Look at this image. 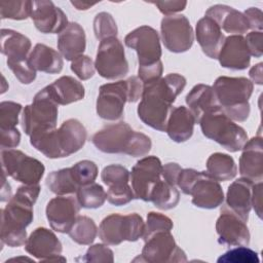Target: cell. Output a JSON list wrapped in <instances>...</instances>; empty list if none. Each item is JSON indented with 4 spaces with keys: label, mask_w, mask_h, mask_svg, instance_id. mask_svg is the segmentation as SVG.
Segmentation results:
<instances>
[{
    "label": "cell",
    "mask_w": 263,
    "mask_h": 263,
    "mask_svg": "<svg viewBox=\"0 0 263 263\" xmlns=\"http://www.w3.org/2000/svg\"><path fill=\"white\" fill-rule=\"evenodd\" d=\"M28 61L33 69L47 74L60 73L64 66L62 54L42 43H37L34 46Z\"/></svg>",
    "instance_id": "4dcf8cb0"
},
{
    "label": "cell",
    "mask_w": 263,
    "mask_h": 263,
    "mask_svg": "<svg viewBox=\"0 0 263 263\" xmlns=\"http://www.w3.org/2000/svg\"><path fill=\"white\" fill-rule=\"evenodd\" d=\"M198 123L203 136L217 142L229 152L241 150L248 141L246 130L231 120L221 108L203 115Z\"/></svg>",
    "instance_id": "8992f818"
},
{
    "label": "cell",
    "mask_w": 263,
    "mask_h": 263,
    "mask_svg": "<svg viewBox=\"0 0 263 263\" xmlns=\"http://www.w3.org/2000/svg\"><path fill=\"white\" fill-rule=\"evenodd\" d=\"M218 263H258V253L246 246L231 249L218 258Z\"/></svg>",
    "instance_id": "ab89813d"
},
{
    "label": "cell",
    "mask_w": 263,
    "mask_h": 263,
    "mask_svg": "<svg viewBox=\"0 0 263 263\" xmlns=\"http://www.w3.org/2000/svg\"><path fill=\"white\" fill-rule=\"evenodd\" d=\"M223 68L245 70L250 66L251 54L242 35H230L225 38L218 58Z\"/></svg>",
    "instance_id": "7402d4cb"
},
{
    "label": "cell",
    "mask_w": 263,
    "mask_h": 263,
    "mask_svg": "<svg viewBox=\"0 0 263 263\" xmlns=\"http://www.w3.org/2000/svg\"><path fill=\"white\" fill-rule=\"evenodd\" d=\"M17 261V260H28V261H32L31 259H29V258H12V259H10L9 261Z\"/></svg>",
    "instance_id": "91938a15"
},
{
    "label": "cell",
    "mask_w": 263,
    "mask_h": 263,
    "mask_svg": "<svg viewBox=\"0 0 263 263\" xmlns=\"http://www.w3.org/2000/svg\"><path fill=\"white\" fill-rule=\"evenodd\" d=\"M8 68L22 84H30L36 78V70L30 65L28 59L20 61H7Z\"/></svg>",
    "instance_id": "ee69618b"
},
{
    "label": "cell",
    "mask_w": 263,
    "mask_h": 263,
    "mask_svg": "<svg viewBox=\"0 0 263 263\" xmlns=\"http://www.w3.org/2000/svg\"><path fill=\"white\" fill-rule=\"evenodd\" d=\"M204 16L212 18L221 30L223 29L226 33L232 35H242L250 29L245 14L227 5L211 6L205 11Z\"/></svg>",
    "instance_id": "cb8c5ba5"
},
{
    "label": "cell",
    "mask_w": 263,
    "mask_h": 263,
    "mask_svg": "<svg viewBox=\"0 0 263 263\" xmlns=\"http://www.w3.org/2000/svg\"><path fill=\"white\" fill-rule=\"evenodd\" d=\"M30 17L36 29L44 34H60L69 24L66 13L52 1H31Z\"/></svg>",
    "instance_id": "d6986e66"
},
{
    "label": "cell",
    "mask_w": 263,
    "mask_h": 263,
    "mask_svg": "<svg viewBox=\"0 0 263 263\" xmlns=\"http://www.w3.org/2000/svg\"><path fill=\"white\" fill-rule=\"evenodd\" d=\"M192 203L200 209L212 210L223 203L224 192L218 181L213 179L206 172H200L194 183L191 194Z\"/></svg>",
    "instance_id": "ffe728a7"
},
{
    "label": "cell",
    "mask_w": 263,
    "mask_h": 263,
    "mask_svg": "<svg viewBox=\"0 0 263 263\" xmlns=\"http://www.w3.org/2000/svg\"><path fill=\"white\" fill-rule=\"evenodd\" d=\"M59 52L67 61H73L83 54L86 47V37L83 28L75 22H71L58 36Z\"/></svg>",
    "instance_id": "4316f807"
},
{
    "label": "cell",
    "mask_w": 263,
    "mask_h": 263,
    "mask_svg": "<svg viewBox=\"0 0 263 263\" xmlns=\"http://www.w3.org/2000/svg\"><path fill=\"white\" fill-rule=\"evenodd\" d=\"M73 177L77 184L81 187L90 183H93L98 177V166L91 160H80L71 166Z\"/></svg>",
    "instance_id": "60d3db41"
},
{
    "label": "cell",
    "mask_w": 263,
    "mask_h": 263,
    "mask_svg": "<svg viewBox=\"0 0 263 263\" xmlns=\"http://www.w3.org/2000/svg\"><path fill=\"white\" fill-rule=\"evenodd\" d=\"M22 105L12 101L0 103V128H13L18 123Z\"/></svg>",
    "instance_id": "7bdbcfd3"
},
{
    "label": "cell",
    "mask_w": 263,
    "mask_h": 263,
    "mask_svg": "<svg viewBox=\"0 0 263 263\" xmlns=\"http://www.w3.org/2000/svg\"><path fill=\"white\" fill-rule=\"evenodd\" d=\"M239 157V174L253 183L263 179V145L261 137L248 140Z\"/></svg>",
    "instance_id": "44dd1931"
},
{
    "label": "cell",
    "mask_w": 263,
    "mask_h": 263,
    "mask_svg": "<svg viewBox=\"0 0 263 263\" xmlns=\"http://www.w3.org/2000/svg\"><path fill=\"white\" fill-rule=\"evenodd\" d=\"M80 206L84 209L101 208L107 199V192L98 183H90L81 186L76 193Z\"/></svg>",
    "instance_id": "8d00e7d4"
},
{
    "label": "cell",
    "mask_w": 263,
    "mask_h": 263,
    "mask_svg": "<svg viewBox=\"0 0 263 263\" xmlns=\"http://www.w3.org/2000/svg\"><path fill=\"white\" fill-rule=\"evenodd\" d=\"M221 110L233 121H246L250 115L249 100L254 84L246 77H218L212 86Z\"/></svg>",
    "instance_id": "5b68a950"
},
{
    "label": "cell",
    "mask_w": 263,
    "mask_h": 263,
    "mask_svg": "<svg viewBox=\"0 0 263 263\" xmlns=\"http://www.w3.org/2000/svg\"><path fill=\"white\" fill-rule=\"evenodd\" d=\"M144 247L139 257L134 261L148 263L187 262L185 252L177 245L171 231H160L144 240Z\"/></svg>",
    "instance_id": "8fae6325"
},
{
    "label": "cell",
    "mask_w": 263,
    "mask_h": 263,
    "mask_svg": "<svg viewBox=\"0 0 263 263\" xmlns=\"http://www.w3.org/2000/svg\"><path fill=\"white\" fill-rule=\"evenodd\" d=\"M160 32L162 42L171 52H185L191 48L194 41L193 29L183 14L164 16L161 20Z\"/></svg>",
    "instance_id": "4fadbf2b"
},
{
    "label": "cell",
    "mask_w": 263,
    "mask_h": 263,
    "mask_svg": "<svg viewBox=\"0 0 263 263\" xmlns=\"http://www.w3.org/2000/svg\"><path fill=\"white\" fill-rule=\"evenodd\" d=\"M127 83V103L138 102L143 92V82L137 76H130L126 79Z\"/></svg>",
    "instance_id": "816d5d0a"
},
{
    "label": "cell",
    "mask_w": 263,
    "mask_h": 263,
    "mask_svg": "<svg viewBox=\"0 0 263 263\" xmlns=\"http://www.w3.org/2000/svg\"><path fill=\"white\" fill-rule=\"evenodd\" d=\"M195 37L203 53L210 59L218 58L226 38L220 27L208 16L201 17L196 23Z\"/></svg>",
    "instance_id": "d4e9b609"
},
{
    "label": "cell",
    "mask_w": 263,
    "mask_h": 263,
    "mask_svg": "<svg viewBox=\"0 0 263 263\" xmlns=\"http://www.w3.org/2000/svg\"><path fill=\"white\" fill-rule=\"evenodd\" d=\"M125 103H127L126 80L103 84L99 88L96 104L97 114L105 120H118L123 115Z\"/></svg>",
    "instance_id": "5bb4252c"
},
{
    "label": "cell",
    "mask_w": 263,
    "mask_h": 263,
    "mask_svg": "<svg viewBox=\"0 0 263 263\" xmlns=\"http://www.w3.org/2000/svg\"><path fill=\"white\" fill-rule=\"evenodd\" d=\"M181 171H182V167L178 163L167 162L164 165H162L161 177L168 184L176 186Z\"/></svg>",
    "instance_id": "f5cc1de1"
},
{
    "label": "cell",
    "mask_w": 263,
    "mask_h": 263,
    "mask_svg": "<svg viewBox=\"0 0 263 263\" xmlns=\"http://www.w3.org/2000/svg\"><path fill=\"white\" fill-rule=\"evenodd\" d=\"M243 14L248 21L250 29L254 31H262V11L259 8L250 7L245 10Z\"/></svg>",
    "instance_id": "db71d44e"
},
{
    "label": "cell",
    "mask_w": 263,
    "mask_h": 263,
    "mask_svg": "<svg viewBox=\"0 0 263 263\" xmlns=\"http://www.w3.org/2000/svg\"><path fill=\"white\" fill-rule=\"evenodd\" d=\"M185 101L196 123H198L200 118L206 113L220 109L213 87L202 83L194 85L187 93Z\"/></svg>",
    "instance_id": "83f0119b"
},
{
    "label": "cell",
    "mask_w": 263,
    "mask_h": 263,
    "mask_svg": "<svg viewBox=\"0 0 263 263\" xmlns=\"http://www.w3.org/2000/svg\"><path fill=\"white\" fill-rule=\"evenodd\" d=\"M103 183L108 186L107 200L114 205H124L135 199L129 185V172L121 164H109L101 173Z\"/></svg>",
    "instance_id": "e0dca14e"
},
{
    "label": "cell",
    "mask_w": 263,
    "mask_h": 263,
    "mask_svg": "<svg viewBox=\"0 0 263 263\" xmlns=\"http://www.w3.org/2000/svg\"><path fill=\"white\" fill-rule=\"evenodd\" d=\"M21 134L17 128H0L1 150L13 149L20 145Z\"/></svg>",
    "instance_id": "c3c4849f"
},
{
    "label": "cell",
    "mask_w": 263,
    "mask_h": 263,
    "mask_svg": "<svg viewBox=\"0 0 263 263\" xmlns=\"http://www.w3.org/2000/svg\"><path fill=\"white\" fill-rule=\"evenodd\" d=\"M173 221L165 215L156 212H150L147 215V221L144 228L143 239L160 231H171L173 229Z\"/></svg>",
    "instance_id": "b9f144b4"
},
{
    "label": "cell",
    "mask_w": 263,
    "mask_h": 263,
    "mask_svg": "<svg viewBox=\"0 0 263 263\" xmlns=\"http://www.w3.org/2000/svg\"><path fill=\"white\" fill-rule=\"evenodd\" d=\"M218 242L227 247H248L251 234L247 222L232 212L227 205L221 209L216 222Z\"/></svg>",
    "instance_id": "9a60e30c"
},
{
    "label": "cell",
    "mask_w": 263,
    "mask_h": 263,
    "mask_svg": "<svg viewBox=\"0 0 263 263\" xmlns=\"http://www.w3.org/2000/svg\"><path fill=\"white\" fill-rule=\"evenodd\" d=\"M31 1H2L0 2L1 18H10L14 21L26 20L30 16Z\"/></svg>",
    "instance_id": "74e56055"
},
{
    "label": "cell",
    "mask_w": 263,
    "mask_h": 263,
    "mask_svg": "<svg viewBox=\"0 0 263 263\" xmlns=\"http://www.w3.org/2000/svg\"><path fill=\"white\" fill-rule=\"evenodd\" d=\"M57 138L61 157L63 158L76 153L84 146L87 132L78 119L70 118L57 129Z\"/></svg>",
    "instance_id": "603a6c76"
},
{
    "label": "cell",
    "mask_w": 263,
    "mask_h": 263,
    "mask_svg": "<svg viewBox=\"0 0 263 263\" xmlns=\"http://www.w3.org/2000/svg\"><path fill=\"white\" fill-rule=\"evenodd\" d=\"M58 104L50 96L45 86L39 90L30 105H27L23 110L22 127L27 136L35 132L55 128L58 121Z\"/></svg>",
    "instance_id": "ba28073f"
},
{
    "label": "cell",
    "mask_w": 263,
    "mask_h": 263,
    "mask_svg": "<svg viewBox=\"0 0 263 263\" xmlns=\"http://www.w3.org/2000/svg\"><path fill=\"white\" fill-rule=\"evenodd\" d=\"M46 87L58 105H69L78 102L85 95L82 83L72 76H62Z\"/></svg>",
    "instance_id": "f546056e"
},
{
    "label": "cell",
    "mask_w": 263,
    "mask_h": 263,
    "mask_svg": "<svg viewBox=\"0 0 263 263\" xmlns=\"http://www.w3.org/2000/svg\"><path fill=\"white\" fill-rule=\"evenodd\" d=\"M155 6L158 7L159 11L163 13L166 16L174 15L177 12H180L185 9L187 5V1H156V2H151Z\"/></svg>",
    "instance_id": "f907efd6"
},
{
    "label": "cell",
    "mask_w": 263,
    "mask_h": 263,
    "mask_svg": "<svg viewBox=\"0 0 263 263\" xmlns=\"http://www.w3.org/2000/svg\"><path fill=\"white\" fill-rule=\"evenodd\" d=\"M249 76L253 83L261 85L263 83L262 78V63H258L257 65L253 66L249 71Z\"/></svg>",
    "instance_id": "9f6ffc18"
},
{
    "label": "cell",
    "mask_w": 263,
    "mask_h": 263,
    "mask_svg": "<svg viewBox=\"0 0 263 263\" xmlns=\"http://www.w3.org/2000/svg\"><path fill=\"white\" fill-rule=\"evenodd\" d=\"M180 200V193L176 186L161 179L151 192L150 200L157 209L167 211L174 209Z\"/></svg>",
    "instance_id": "e575fe53"
},
{
    "label": "cell",
    "mask_w": 263,
    "mask_h": 263,
    "mask_svg": "<svg viewBox=\"0 0 263 263\" xmlns=\"http://www.w3.org/2000/svg\"><path fill=\"white\" fill-rule=\"evenodd\" d=\"M31 45L30 39L24 34L11 29H1V52L7 57V61L28 59Z\"/></svg>",
    "instance_id": "1f68e13d"
},
{
    "label": "cell",
    "mask_w": 263,
    "mask_h": 263,
    "mask_svg": "<svg viewBox=\"0 0 263 263\" xmlns=\"http://www.w3.org/2000/svg\"><path fill=\"white\" fill-rule=\"evenodd\" d=\"M39 184L22 185L1 210V242L15 248L27 241L26 228L33 221V205L40 193Z\"/></svg>",
    "instance_id": "7a4b0ae2"
},
{
    "label": "cell",
    "mask_w": 263,
    "mask_h": 263,
    "mask_svg": "<svg viewBox=\"0 0 263 263\" xmlns=\"http://www.w3.org/2000/svg\"><path fill=\"white\" fill-rule=\"evenodd\" d=\"M206 173L218 182L229 181L236 176L237 166L230 155L216 152L206 160Z\"/></svg>",
    "instance_id": "d6a6232c"
},
{
    "label": "cell",
    "mask_w": 263,
    "mask_h": 263,
    "mask_svg": "<svg viewBox=\"0 0 263 263\" xmlns=\"http://www.w3.org/2000/svg\"><path fill=\"white\" fill-rule=\"evenodd\" d=\"M95 67L100 76L109 80L122 78L128 73L124 48L117 37L107 38L100 42Z\"/></svg>",
    "instance_id": "30bf717a"
},
{
    "label": "cell",
    "mask_w": 263,
    "mask_h": 263,
    "mask_svg": "<svg viewBox=\"0 0 263 263\" xmlns=\"http://www.w3.org/2000/svg\"><path fill=\"white\" fill-rule=\"evenodd\" d=\"M195 123L191 111L185 106H178L170 114L165 132L174 142L183 143L192 137Z\"/></svg>",
    "instance_id": "f1b7e54d"
},
{
    "label": "cell",
    "mask_w": 263,
    "mask_h": 263,
    "mask_svg": "<svg viewBox=\"0 0 263 263\" xmlns=\"http://www.w3.org/2000/svg\"><path fill=\"white\" fill-rule=\"evenodd\" d=\"M82 260L85 262H113L114 254L108 245L96 243L87 249Z\"/></svg>",
    "instance_id": "bcb514c9"
},
{
    "label": "cell",
    "mask_w": 263,
    "mask_h": 263,
    "mask_svg": "<svg viewBox=\"0 0 263 263\" xmlns=\"http://www.w3.org/2000/svg\"><path fill=\"white\" fill-rule=\"evenodd\" d=\"M80 204L73 195H57L46 205L45 214L52 230L68 233L76 221Z\"/></svg>",
    "instance_id": "2e32d148"
},
{
    "label": "cell",
    "mask_w": 263,
    "mask_h": 263,
    "mask_svg": "<svg viewBox=\"0 0 263 263\" xmlns=\"http://www.w3.org/2000/svg\"><path fill=\"white\" fill-rule=\"evenodd\" d=\"M93 32L96 38L100 41L116 37L118 29L113 16L105 11L98 13L93 20Z\"/></svg>",
    "instance_id": "f35d334b"
},
{
    "label": "cell",
    "mask_w": 263,
    "mask_h": 263,
    "mask_svg": "<svg viewBox=\"0 0 263 263\" xmlns=\"http://www.w3.org/2000/svg\"><path fill=\"white\" fill-rule=\"evenodd\" d=\"M145 223L143 218L132 213L127 215L111 214L105 217L99 226V237L108 246H117L122 241H137L143 237Z\"/></svg>",
    "instance_id": "52a82bcc"
},
{
    "label": "cell",
    "mask_w": 263,
    "mask_h": 263,
    "mask_svg": "<svg viewBox=\"0 0 263 263\" xmlns=\"http://www.w3.org/2000/svg\"><path fill=\"white\" fill-rule=\"evenodd\" d=\"M199 173L200 172L194 168H182L177 181V185L179 186V188L184 194H187V195L191 194L192 187L196 182L199 176Z\"/></svg>",
    "instance_id": "7dc6e473"
},
{
    "label": "cell",
    "mask_w": 263,
    "mask_h": 263,
    "mask_svg": "<svg viewBox=\"0 0 263 263\" xmlns=\"http://www.w3.org/2000/svg\"><path fill=\"white\" fill-rule=\"evenodd\" d=\"M185 86L186 78L178 73H170L143 83V92L137 109L139 118L151 128L165 132L173 104Z\"/></svg>",
    "instance_id": "6da1fadb"
},
{
    "label": "cell",
    "mask_w": 263,
    "mask_h": 263,
    "mask_svg": "<svg viewBox=\"0 0 263 263\" xmlns=\"http://www.w3.org/2000/svg\"><path fill=\"white\" fill-rule=\"evenodd\" d=\"M47 188L57 195H72L77 193L80 186L75 181L71 167L51 172L45 180Z\"/></svg>",
    "instance_id": "836d02e7"
},
{
    "label": "cell",
    "mask_w": 263,
    "mask_h": 263,
    "mask_svg": "<svg viewBox=\"0 0 263 263\" xmlns=\"http://www.w3.org/2000/svg\"><path fill=\"white\" fill-rule=\"evenodd\" d=\"M25 250L39 261H66L61 255L62 242L53 231L45 227H38L32 231L25 243Z\"/></svg>",
    "instance_id": "ac0fdd59"
},
{
    "label": "cell",
    "mask_w": 263,
    "mask_h": 263,
    "mask_svg": "<svg viewBox=\"0 0 263 263\" xmlns=\"http://www.w3.org/2000/svg\"><path fill=\"white\" fill-rule=\"evenodd\" d=\"M1 163L6 176L25 185L38 184L45 172L41 161L16 149L1 150Z\"/></svg>",
    "instance_id": "9c48e42d"
},
{
    "label": "cell",
    "mask_w": 263,
    "mask_h": 263,
    "mask_svg": "<svg viewBox=\"0 0 263 263\" xmlns=\"http://www.w3.org/2000/svg\"><path fill=\"white\" fill-rule=\"evenodd\" d=\"M246 43L249 49V52L251 55L255 58L262 57L263 50H262V40H263V34L262 31H252L247 34Z\"/></svg>",
    "instance_id": "681fc988"
},
{
    "label": "cell",
    "mask_w": 263,
    "mask_h": 263,
    "mask_svg": "<svg viewBox=\"0 0 263 263\" xmlns=\"http://www.w3.org/2000/svg\"><path fill=\"white\" fill-rule=\"evenodd\" d=\"M162 163L156 156H145L138 160L129 172V182L136 199L150 200L156 184L162 179Z\"/></svg>",
    "instance_id": "7c38bea8"
},
{
    "label": "cell",
    "mask_w": 263,
    "mask_h": 263,
    "mask_svg": "<svg viewBox=\"0 0 263 263\" xmlns=\"http://www.w3.org/2000/svg\"><path fill=\"white\" fill-rule=\"evenodd\" d=\"M124 43L138 55V77L143 83L158 79L162 75L163 66L160 60L161 46L159 35L150 26H141L129 32Z\"/></svg>",
    "instance_id": "277c9868"
},
{
    "label": "cell",
    "mask_w": 263,
    "mask_h": 263,
    "mask_svg": "<svg viewBox=\"0 0 263 263\" xmlns=\"http://www.w3.org/2000/svg\"><path fill=\"white\" fill-rule=\"evenodd\" d=\"M71 4L77 9V10H86L90 8L91 6L96 5V3H85L81 1H71Z\"/></svg>",
    "instance_id": "680465c9"
},
{
    "label": "cell",
    "mask_w": 263,
    "mask_h": 263,
    "mask_svg": "<svg viewBox=\"0 0 263 263\" xmlns=\"http://www.w3.org/2000/svg\"><path fill=\"white\" fill-rule=\"evenodd\" d=\"M253 185L252 181L239 178L229 185L226 193V205L246 222L252 209Z\"/></svg>",
    "instance_id": "484cf974"
},
{
    "label": "cell",
    "mask_w": 263,
    "mask_h": 263,
    "mask_svg": "<svg viewBox=\"0 0 263 263\" xmlns=\"http://www.w3.org/2000/svg\"><path fill=\"white\" fill-rule=\"evenodd\" d=\"M11 188L9 183L6 181V175L2 174V186H1V201H8L11 198Z\"/></svg>",
    "instance_id": "6f0895ef"
},
{
    "label": "cell",
    "mask_w": 263,
    "mask_h": 263,
    "mask_svg": "<svg viewBox=\"0 0 263 263\" xmlns=\"http://www.w3.org/2000/svg\"><path fill=\"white\" fill-rule=\"evenodd\" d=\"M71 70L80 80L90 79L95 72V63L88 55H80L71 62Z\"/></svg>",
    "instance_id": "f6af8a7d"
},
{
    "label": "cell",
    "mask_w": 263,
    "mask_h": 263,
    "mask_svg": "<svg viewBox=\"0 0 263 263\" xmlns=\"http://www.w3.org/2000/svg\"><path fill=\"white\" fill-rule=\"evenodd\" d=\"M252 208L257 216L262 218V182L254 183L252 193Z\"/></svg>",
    "instance_id": "11a10c76"
},
{
    "label": "cell",
    "mask_w": 263,
    "mask_h": 263,
    "mask_svg": "<svg viewBox=\"0 0 263 263\" xmlns=\"http://www.w3.org/2000/svg\"><path fill=\"white\" fill-rule=\"evenodd\" d=\"M98 233V227L95 221L87 217L78 215L75 223L68 232L70 238L78 245L88 246L93 242Z\"/></svg>",
    "instance_id": "d590c367"
},
{
    "label": "cell",
    "mask_w": 263,
    "mask_h": 263,
    "mask_svg": "<svg viewBox=\"0 0 263 263\" xmlns=\"http://www.w3.org/2000/svg\"><path fill=\"white\" fill-rule=\"evenodd\" d=\"M91 142L103 153L126 154L133 157L147 155L152 147L148 136L134 130L123 121L104 126L92 136Z\"/></svg>",
    "instance_id": "3957f363"
}]
</instances>
